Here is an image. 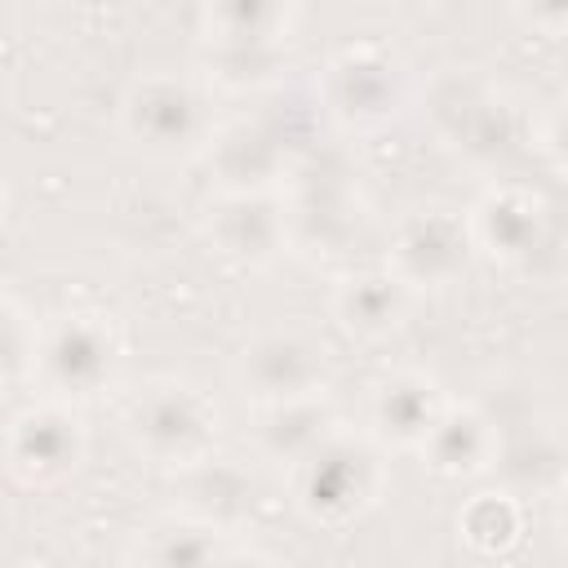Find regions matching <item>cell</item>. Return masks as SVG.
<instances>
[{
  "label": "cell",
  "mask_w": 568,
  "mask_h": 568,
  "mask_svg": "<svg viewBox=\"0 0 568 568\" xmlns=\"http://www.w3.org/2000/svg\"><path fill=\"white\" fill-rule=\"evenodd\" d=\"M564 4H568V0H515V9L524 13V22L537 27V31H546V36H559V27H564Z\"/></svg>",
  "instance_id": "ffe728a7"
},
{
  "label": "cell",
  "mask_w": 568,
  "mask_h": 568,
  "mask_svg": "<svg viewBox=\"0 0 568 568\" xmlns=\"http://www.w3.org/2000/svg\"><path fill=\"white\" fill-rule=\"evenodd\" d=\"M120 368V337L106 315L71 311L58 315L49 328L36 333L31 373L44 382L49 399H93L115 382Z\"/></svg>",
  "instance_id": "3957f363"
},
{
  "label": "cell",
  "mask_w": 568,
  "mask_h": 568,
  "mask_svg": "<svg viewBox=\"0 0 568 568\" xmlns=\"http://www.w3.org/2000/svg\"><path fill=\"white\" fill-rule=\"evenodd\" d=\"M31 359H36V328L0 293V382H9L18 373H31Z\"/></svg>",
  "instance_id": "d6986e66"
},
{
  "label": "cell",
  "mask_w": 568,
  "mask_h": 568,
  "mask_svg": "<svg viewBox=\"0 0 568 568\" xmlns=\"http://www.w3.org/2000/svg\"><path fill=\"white\" fill-rule=\"evenodd\" d=\"M124 430L142 457L169 470H186L204 457H213L217 439V408L213 399L178 377H155L146 382L129 408H124Z\"/></svg>",
  "instance_id": "7a4b0ae2"
},
{
  "label": "cell",
  "mask_w": 568,
  "mask_h": 568,
  "mask_svg": "<svg viewBox=\"0 0 568 568\" xmlns=\"http://www.w3.org/2000/svg\"><path fill=\"white\" fill-rule=\"evenodd\" d=\"M204 22H209V44H226V49L284 44L288 0H209Z\"/></svg>",
  "instance_id": "e0dca14e"
},
{
  "label": "cell",
  "mask_w": 568,
  "mask_h": 568,
  "mask_svg": "<svg viewBox=\"0 0 568 568\" xmlns=\"http://www.w3.org/2000/svg\"><path fill=\"white\" fill-rule=\"evenodd\" d=\"M204 155L222 191H275L297 160V151L266 120H235L213 129Z\"/></svg>",
  "instance_id": "7c38bea8"
},
{
  "label": "cell",
  "mask_w": 568,
  "mask_h": 568,
  "mask_svg": "<svg viewBox=\"0 0 568 568\" xmlns=\"http://www.w3.org/2000/svg\"><path fill=\"white\" fill-rule=\"evenodd\" d=\"M120 129L146 155H191L213 138L204 93L182 75H138L120 98Z\"/></svg>",
  "instance_id": "277c9868"
},
{
  "label": "cell",
  "mask_w": 568,
  "mask_h": 568,
  "mask_svg": "<svg viewBox=\"0 0 568 568\" xmlns=\"http://www.w3.org/2000/svg\"><path fill=\"white\" fill-rule=\"evenodd\" d=\"M444 390L435 377L417 373V368H390L368 386V435L377 444H395V448H417L426 439V430L435 426L439 408H444Z\"/></svg>",
  "instance_id": "4fadbf2b"
},
{
  "label": "cell",
  "mask_w": 568,
  "mask_h": 568,
  "mask_svg": "<svg viewBox=\"0 0 568 568\" xmlns=\"http://www.w3.org/2000/svg\"><path fill=\"white\" fill-rule=\"evenodd\" d=\"M497 422L475 404H444L426 439L417 444L426 466L444 479H470L493 470L497 457Z\"/></svg>",
  "instance_id": "5bb4252c"
},
{
  "label": "cell",
  "mask_w": 568,
  "mask_h": 568,
  "mask_svg": "<svg viewBox=\"0 0 568 568\" xmlns=\"http://www.w3.org/2000/svg\"><path fill=\"white\" fill-rule=\"evenodd\" d=\"M80 457H84V430H80V417L71 413V404L44 399V404L22 408L9 422L4 462H9L18 484L53 488V484L75 475Z\"/></svg>",
  "instance_id": "9c48e42d"
},
{
  "label": "cell",
  "mask_w": 568,
  "mask_h": 568,
  "mask_svg": "<svg viewBox=\"0 0 568 568\" xmlns=\"http://www.w3.org/2000/svg\"><path fill=\"white\" fill-rule=\"evenodd\" d=\"M337 413L324 395H302V399H280V404H257V426H253V448L275 462V466H297L328 430H337Z\"/></svg>",
  "instance_id": "2e32d148"
},
{
  "label": "cell",
  "mask_w": 568,
  "mask_h": 568,
  "mask_svg": "<svg viewBox=\"0 0 568 568\" xmlns=\"http://www.w3.org/2000/svg\"><path fill=\"white\" fill-rule=\"evenodd\" d=\"M320 102L342 129H382L404 106V71L382 44L342 49L320 75Z\"/></svg>",
  "instance_id": "8992f818"
},
{
  "label": "cell",
  "mask_w": 568,
  "mask_h": 568,
  "mask_svg": "<svg viewBox=\"0 0 568 568\" xmlns=\"http://www.w3.org/2000/svg\"><path fill=\"white\" fill-rule=\"evenodd\" d=\"M475 253L501 262V266H532L541 253H555V213L550 204L515 182H501L484 191V200L466 213Z\"/></svg>",
  "instance_id": "ba28073f"
},
{
  "label": "cell",
  "mask_w": 568,
  "mask_h": 568,
  "mask_svg": "<svg viewBox=\"0 0 568 568\" xmlns=\"http://www.w3.org/2000/svg\"><path fill=\"white\" fill-rule=\"evenodd\" d=\"M430 115H435V129L444 133V142L457 146L466 160H479V164H497V155L515 142L510 102L493 84H484L466 71L448 75L435 89Z\"/></svg>",
  "instance_id": "30bf717a"
},
{
  "label": "cell",
  "mask_w": 568,
  "mask_h": 568,
  "mask_svg": "<svg viewBox=\"0 0 568 568\" xmlns=\"http://www.w3.org/2000/svg\"><path fill=\"white\" fill-rule=\"evenodd\" d=\"M222 524L213 519H169L160 528H151V541L138 550L142 559H155V564H213V559H235L231 546H222Z\"/></svg>",
  "instance_id": "ac0fdd59"
},
{
  "label": "cell",
  "mask_w": 568,
  "mask_h": 568,
  "mask_svg": "<svg viewBox=\"0 0 568 568\" xmlns=\"http://www.w3.org/2000/svg\"><path fill=\"white\" fill-rule=\"evenodd\" d=\"M470 253H475V244H470L466 213H457L448 204H422L395 222L390 248H386V271L399 284H408L413 293L448 288L466 275Z\"/></svg>",
  "instance_id": "5b68a950"
},
{
  "label": "cell",
  "mask_w": 568,
  "mask_h": 568,
  "mask_svg": "<svg viewBox=\"0 0 568 568\" xmlns=\"http://www.w3.org/2000/svg\"><path fill=\"white\" fill-rule=\"evenodd\" d=\"M413 311V288L399 284L386 266L382 271H355L333 288V315L351 337L382 342L395 328H404Z\"/></svg>",
  "instance_id": "9a60e30c"
},
{
  "label": "cell",
  "mask_w": 568,
  "mask_h": 568,
  "mask_svg": "<svg viewBox=\"0 0 568 568\" xmlns=\"http://www.w3.org/2000/svg\"><path fill=\"white\" fill-rule=\"evenodd\" d=\"M235 382L253 404L324 395V386H328V346L306 328H266L240 351Z\"/></svg>",
  "instance_id": "52a82bcc"
},
{
  "label": "cell",
  "mask_w": 568,
  "mask_h": 568,
  "mask_svg": "<svg viewBox=\"0 0 568 568\" xmlns=\"http://www.w3.org/2000/svg\"><path fill=\"white\" fill-rule=\"evenodd\" d=\"M293 475V501L306 519L315 524H346L355 515H364L386 484V466H382V448L377 439L351 435V430H328L297 466H288Z\"/></svg>",
  "instance_id": "6da1fadb"
},
{
  "label": "cell",
  "mask_w": 568,
  "mask_h": 568,
  "mask_svg": "<svg viewBox=\"0 0 568 568\" xmlns=\"http://www.w3.org/2000/svg\"><path fill=\"white\" fill-rule=\"evenodd\" d=\"M204 235L231 266H266L288 248L284 200L275 191H222L209 209Z\"/></svg>",
  "instance_id": "8fae6325"
}]
</instances>
